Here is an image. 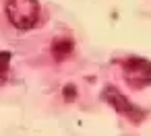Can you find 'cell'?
<instances>
[{"label":"cell","instance_id":"6da1fadb","mask_svg":"<svg viewBox=\"0 0 151 136\" xmlns=\"http://www.w3.org/2000/svg\"><path fill=\"white\" fill-rule=\"evenodd\" d=\"M9 23L19 31H31L37 27L42 17V6L37 0H6L4 6Z\"/></svg>","mask_w":151,"mask_h":136},{"label":"cell","instance_id":"277c9868","mask_svg":"<svg viewBox=\"0 0 151 136\" xmlns=\"http://www.w3.org/2000/svg\"><path fill=\"white\" fill-rule=\"evenodd\" d=\"M73 48H75V43L68 37H60V39H56L52 43V54H54V58L58 62H62V60H66L73 54Z\"/></svg>","mask_w":151,"mask_h":136},{"label":"cell","instance_id":"8992f818","mask_svg":"<svg viewBox=\"0 0 151 136\" xmlns=\"http://www.w3.org/2000/svg\"><path fill=\"white\" fill-rule=\"evenodd\" d=\"M75 95H77V89H75L73 85H66V87H64V99H66V101H73Z\"/></svg>","mask_w":151,"mask_h":136},{"label":"cell","instance_id":"5b68a950","mask_svg":"<svg viewBox=\"0 0 151 136\" xmlns=\"http://www.w3.org/2000/svg\"><path fill=\"white\" fill-rule=\"evenodd\" d=\"M9 64H11V52H0V80L6 76Z\"/></svg>","mask_w":151,"mask_h":136},{"label":"cell","instance_id":"7a4b0ae2","mask_svg":"<svg viewBox=\"0 0 151 136\" xmlns=\"http://www.w3.org/2000/svg\"><path fill=\"white\" fill-rule=\"evenodd\" d=\"M122 74L130 89L141 91L151 85V62L145 58H139V56L126 58L122 62Z\"/></svg>","mask_w":151,"mask_h":136},{"label":"cell","instance_id":"3957f363","mask_svg":"<svg viewBox=\"0 0 151 136\" xmlns=\"http://www.w3.org/2000/svg\"><path fill=\"white\" fill-rule=\"evenodd\" d=\"M101 97H104V101L110 103L120 115H124L126 120H130V124H141V122L145 120V111H143L139 105H134L132 101H128V97H124L116 87H106L104 93H101Z\"/></svg>","mask_w":151,"mask_h":136}]
</instances>
